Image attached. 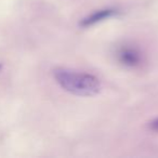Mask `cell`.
Returning a JSON list of instances; mask_svg holds the SVG:
<instances>
[{"label": "cell", "mask_w": 158, "mask_h": 158, "mask_svg": "<svg viewBox=\"0 0 158 158\" xmlns=\"http://www.w3.org/2000/svg\"><path fill=\"white\" fill-rule=\"evenodd\" d=\"M53 77L62 89L77 97H94L101 92V81L92 74L69 68H55Z\"/></svg>", "instance_id": "6da1fadb"}, {"label": "cell", "mask_w": 158, "mask_h": 158, "mask_svg": "<svg viewBox=\"0 0 158 158\" xmlns=\"http://www.w3.org/2000/svg\"><path fill=\"white\" fill-rule=\"evenodd\" d=\"M120 13L119 9L116 8H105V9L97 10V11L92 12L91 14L87 15L86 18L82 19L79 22V26L80 27H90L93 25L98 24L100 22H103L105 20H108L110 18L117 16Z\"/></svg>", "instance_id": "7a4b0ae2"}, {"label": "cell", "mask_w": 158, "mask_h": 158, "mask_svg": "<svg viewBox=\"0 0 158 158\" xmlns=\"http://www.w3.org/2000/svg\"><path fill=\"white\" fill-rule=\"evenodd\" d=\"M117 57L119 63H121L126 67H138L142 63V55L140 51L131 47H123L121 49H119Z\"/></svg>", "instance_id": "3957f363"}, {"label": "cell", "mask_w": 158, "mask_h": 158, "mask_svg": "<svg viewBox=\"0 0 158 158\" xmlns=\"http://www.w3.org/2000/svg\"><path fill=\"white\" fill-rule=\"evenodd\" d=\"M148 127H149V129L153 130V131H158V117L149 123Z\"/></svg>", "instance_id": "277c9868"}, {"label": "cell", "mask_w": 158, "mask_h": 158, "mask_svg": "<svg viewBox=\"0 0 158 158\" xmlns=\"http://www.w3.org/2000/svg\"><path fill=\"white\" fill-rule=\"evenodd\" d=\"M1 68H2V64L0 63V70H1Z\"/></svg>", "instance_id": "5b68a950"}]
</instances>
